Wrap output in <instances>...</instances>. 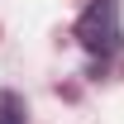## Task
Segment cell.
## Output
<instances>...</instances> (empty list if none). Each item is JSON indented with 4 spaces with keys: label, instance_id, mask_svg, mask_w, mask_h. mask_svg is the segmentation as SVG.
Wrapping results in <instances>:
<instances>
[{
    "label": "cell",
    "instance_id": "cell-1",
    "mask_svg": "<svg viewBox=\"0 0 124 124\" xmlns=\"http://www.w3.org/2000/svg\"><path fill=\"white\" fill-rule=\"evenodd\" d=\"M77 43L91 57H110L124 43V24H119V0H91L77 19Z\"/></svg>",
    "mask_w": 124,
    "mask_h": 124
},
{
    "label": "cell",
    "instance_id": "cell-2",
    "mask_svg": "<svg viewBox=\"0 0 124 124\" xmlns=\"http://www.w3.org/2000/svg\"><path fill=\"white\" fill-rule=\"evenodd\" d=\"M0 124H24V105H19V95H0Z\"/></svg>",
    "mask_w": 124,
    "mask_h": 124
}]
</instances>
